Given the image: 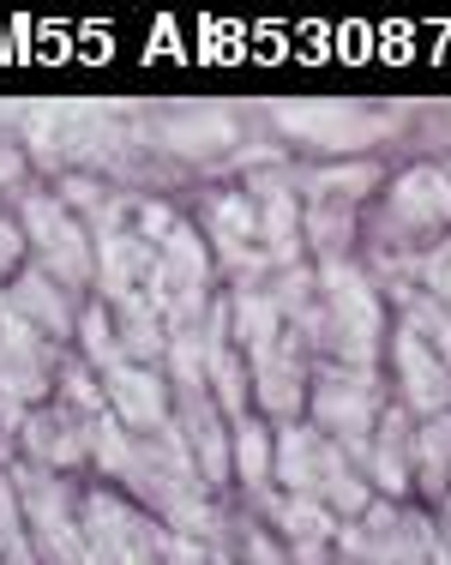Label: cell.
Masks as SVG:
<instances>
[{
	"label": "cell",
	"mask_w": 451,
	"mask_h": 565,
	"mask_svg": "<svg viewBox=\"0 0 451 565\" xmlns=\"http://www.w3.org/2000/svg\"><path fill=\"white\" fill-rule=\"evenodd\" d=\"M241 139V127H235L223 109L211 115H193V120H163L157 127V145L163 151H181V157H211V151H229V145Z\"/></svg>",
	"instance_id": "2e32d148"
},
{
	"label": "cell",
	"mask_w": 451,
	"mask_h": 565,
	"mask_svg": "<svg viewBox=\"0 0 451 565\" xmlns=\"http://www.w3.org/2000/svg\"><path fill=\"white\" fill-rule=\"evenodd\" d=\"M271 518H277V530L289 535V547H296L301 565H320L325 559V542L337 535V518H331L313 493H289V500H277Z\"/></svg>",
	"instance_id": "7c38bea8"
},
{
	"label": "cell",
	"mask_w": 451,
	"mask_h": 565,
	"mask_svg": "<svg viewBox=\"0 0 451 565\" xmlns=\"http://www.w3.org/2000/svg\"><path fill=\"white\" fill-rule=\"evenodd\" d=\"M0 554L12 565H31V530H24V505L12 476H0Z\"/></svg>",
	"instance_id": "cb8c5ba5"
},
{
	"label": "cell",
	"mask_w": 451,
	"mask_h": 565,
	"mask_svg": "<svg viewBox=\"0 0 451 565\" xmlns=\"http://www.w3.org/2000/svg\"><path fill=\"white\" fill-rule=\"evenodd\" d=\"M416 457L433 469V476L451 463V415H433V422L421 427V434H416Z\"/></svg>",
	"instance_id": "4316f807"
},
{
	"label": "cell",
	"mask_w": 451,
	"mask_h": 565,
	"mask_svg": "<svg viewBox=\"0 0 451 565\" xmlns=\"http://www.w3.org/2000/svg\"><path fill=\"white\" fill-rule=\"evenodd\" d=\"M19 253H24V228L0 217V271H7V265H19Z\"/></svg>",
	"instance_id": "f546056e"
},
{
	"label": "cell",
	"mask_w": 451,
	"mask_h": 565,
	"mask_svg": "<svg viewBox=\"0 0 451 565\" xmlns=\"http://www.w3.org/2000/svg\"><path fill=\"white\" fill-rule=\"evenodd\" d=\"M175 228H181V223H175V211H169V205H144V211H139V241H144V247H163Z\"/></svg>",
	"instance_id": "f1b7e54d"
},
{
	"label": "cell",
	"mask_w": 451,
	"mask_h": 565,
	"mask_svg": "<svg viewBox=\"0 0 451 565\" xmlns=\"http://www.w3.org/2000/svg\"><path fill=\"white\" fill-rule=\"evenodd\" d=\"M78 338H85L90 367H97V373H109V367H121V361H127L121 338H115V313H103V307H90V313L78 319Z\"/></svg>",
	"instance_id": "d4e9b609"
},
{
	"label": "cell",
	"mask_w": 451,
	"mask_h": 565,
	"mask_svg": "<svg viewBox=\"0 0 451 565\" xmlns=\"http://www.w3.org/2000/svg\"><path fill=\"white\" fill-rule=\"evenodd\" d=\"M24 241H36L43 247V271L55 277V282H85L90 277V265H97V253H90V241H85V228H78L73 217H66V205L61 199H43V193H31L24 199Z\"/></svg>",
	"instance_id": "3957f363"
},
{
	"label": "cell",
	"mask_w": 451,
	"mask_h": 565,
	"mask_svg": "<svg viewBox=\"0 0 451 565\" xmlns=\"http://www.w3.org/2000/svg\"><path fill=\"white\" fill-rule=\"evenodd\" d=\"M205 380H211V392H217V409H229L235 422H241L247 385H241V361H235L229 343H211V349H205Z\"/></svg>",
	"instance_id": "603a6c76"
},
{
	"label": "cell",
	"mask_w": 451,
	"mask_h": 565,
	"mask_svg": "<svg viewBox=\"0 0 451 565\" xmlns=\"http://www.w3.org/2000/svg\"><path fill=\"white\" fill-rule=\"evenodd\" d=\"M109 385V409L115 422L132 427V434H163L169 427V392H163V373H151L144 361H121V367L103 373Z\"/></svg>",
	"instance_id": "52a82bcc"
},
{
	"label": "cell",
	"mask_w": 451,
	"mask_h": 565,
	"mask_svg": "<svg viewBox=\"0 0 451 565\" xmlns=\"http://www.w3.org/2000/svg\"><path fill=\"white\" fill-rule=\"evenodd\" d=\"M12 313L19 319H31L43 338H66V331L78 326L73 313H66V289L49 271H19V282H12Z\"/></svg>",
	"instance_id": "9a60e30c"
},
{
	"label": "cell",
	"mask_w": 451,
	"mask_h": 565,
	"mask_svg": "<svg viewBox=\"0 0 451 565\" xmlns=\"http://www.w3.org/2000/svg\"><path fill=\"white\" fill-rule=\"evenodd\" d=\"M151 271H157V247H144L139 235H109V241L97 247V277H103V289H109L115 301L144 295Z\"/></svg>",
	"instance_id": "5bb4252c"
},
{
	"label": "cell",
	"mask_w": 451,
	"mask_h": 565,
	"mask_svg": "<svg viewBox=\"0 0 451 565\" xmlns=\"http://www.w3.org/2000/svg\"><path fill=\"white\" fill-rule=\"evenodd\" d=\"M421 282H428L433 301L451 307V241H445V247H433L428 259H421Z\"/></svg>",
	"instance_id": "83f0119b"
},
{
	"label": "cell",
	"mask_w": 451,
	"mask_h": 565,
	"mask_svg": "<svg viewBox=\"0 0 451 565\" xmlns=\"http://www.w3.org/2000/svg\"><path fill=\"white\" fill-rule=\"evenodd\" d=\"M229 463H235V476L247 481V488H265L271 481V463H277V439L265 434V427L254 422V415H241L235 422V446H229Z\"/></svg>",
	"instance_id": "d6986e66"
},
{
	"label": "cell",
	"mask_w": 451,
	"mask_h": 565,
	"mask_svg": "<svg viewBox=\"0 0 451 565\" xmlns=\"http://www.w3.org/2000/svg\"><path fill=\"white\" fill-rule=\"evenodd\" d=\"M296 355L301 349L289 331L265 349V355H254V392H259L265 409H277V415H296L301 392H308V361H296Z\"/></svg>",
	"instance_id": "8fae6325"
},
{
	"label": "cell",
	"mask_w": 451,
	"mask_h": 565,
	"mask_svg": "<svg viewBox=\"0 0 451 565\" xmlns=\"http://www.w3.org/2000/svg\"><path fill=\"white\" fill-rule=\"evenodd\" d=\"M90 434H97V422H90L85 409H55V415H31L24 422V451L36 457V463H49V469H73L78 457L90 451Z\"/></svg>",
	"instance_id": "30bf717a"
},
{
	"label": "cell",
	"mask_w": 451,
	"mask_h": 565,
	"mask_svg": "<svg viewBox=\"0 0 451 565\" xmlns=\"http://www.w3.org/2000/svg\"><path fill=\"white\" fill-rule=\"evenodd\" d=\"M391 361H397V385H404V403L416 415H451V367L433 355L416 331H397L391 338Z\"/></svg>",
	"instance_id": "8992f818"
},
{
	"label": "cell",
	"mask_w": 451,
	"mask_h": 565,
	"mask_svg": "<svg viewBox=\"0 0 451 565\" xmlns=\"http://www.w3.org/2000/svg\"><path fill=\"white\" fill-rule=\"evenodd\" d=\"M211 241H217L229 259H247V247L259 241V205L241 193H223L211 199Z\"/></svg>",
	"instance_id": "ac0fdd59"
},
{
	"label": "cell",
	"mask_w": 451,
	"mask_h": 565,
	"mask_svg": "<svg viewBox=\"0 0 451 565\" xmlns=\"http://www.w3.org/2000/svg\"><path fill=\"white\" fill-rule=\"evenodd\" d=\"M229 338L247 349V355H265L277 338H283V307H277V295H241V301L229 307Z\"/></svg>",
	"instance_id": "e0dca14e"
},
{
	"label": "cell",
	"mask_w": 451,
	"mask_h": 565,
	"mask_svg": "<svg viewBox=\"0 0 451 565\" xmlns=\"http://www.w3.org/2000/svg\"><path fill=\"white\" fill-rule=\"evenodd\" d=\"M404 331H416V338L451 367V313H445V301H433V295H404Z\"/></svg>",
	"instance_id": "44dd1931"
},
{
	"label": "cell",
	"mask_w": 451,
	"mask_h": 565,
	"mask_svg": "<svg viewBox=\"0 0 451 565\" xmlns=\"http://www.w3.org/2000/svg\"><path fill=\"white\" fill-rule=\"evenodd\" d=\"M271 476L283 481L289 493H320L331 488V481L350 476V463H343V451L331 446L325 434H313V427H283V439H277V463Z\"/></svg>",
	"instance_id": "5b68a950"
},
{
	"label": "cell",
	"mask_w": 451,
	"mask_h": 565,
	"mask_svg": "<svg viewBox=\"0 0 451 565\" xmlns=\"http://www.w3.org/2000/svg\"><path fill=\"white\" fill-rule=\"evenodd\" d=\"M374 181H379V169H374V163H343V169L313 174V181H308V193H337V199H355V193H367Z\"/></svg>",
	"instance_id": "484cf974"
},
{
	"label": "cell",
	"mask_w": 451,
	"mask_h": 565,
	"mask_svg": "<svg viewBox=\"0 0 451 565\" xmlns=\"http://www.w3.org/2000/svg\"><path fill=\"white\" fill-rule=\"evenodd\" d=\"M181 439H187V451H193V463H198V476H211V481H223L229 476V427H223V415H217V403L205 397V385L198 392H187V409H181Z\"/></svg>",
	"instance_id": "9c48e42d"
},
{
	"label": "cell",
	"mask_w": 451,
	"mask_h": 565,
	"mask_svg": "<svg viewBox=\"0 0 451 565\" xmlns=\"http://www.w3.org/2000/svg\"><path fill=\"white\" fill-rule=\"evenodd\" d=\"M391 211H397V223H409V228L451 223V174L445 169H409L404 181L391 186Z\"/></svg>",
	"instance_id": "4fadbf2b"
},
{
	"label": "cell",
	"mask_w": 451,
	"mask_h": 565,
	"mask_svg": "<svg viewBox=\"0 0 451 565\" xmlns=\"http://www.w3.org/2000/svg\"><path fill=\"white\" fill-rule=\"evenodd\" d=\"M121 349L132 355H163V313L151 307V295H132L121 301Z\"/></svg>",
	"instance_id": "7402d4cb"
},
{
	"label": "cell",
	"mask_w": 451,
	"mask_h": 565,
	"mask_svg": "<svg viewBox=\"0 0 451 565\" xmlns=\"http://www.w3.org/2000/svg\"><path fill=\"white\" fill-rule=\"evenodd\" d=\"M0 319H7V301H0Z\"/></svg>",
	"instance_id": "1f68e13d"
},
{
	"label": "cell",
	"mask_w": 451,
	"mask_h": 565,
	"mask_svg": "<svg viewBox=\"0 0 451 565\" xmlns=\"http://www.w3.org/2000/svg\"><path fill=\"white\" fill-rule=\"evenodd\" d=\"M12 169H19V157H12V151H0V181H12Z\"/></svg>",
	"instance_id": "4dcf8cb0"
},
{
	"label": "cell",
	"mask_w": 451,
	"mask_h": 565,
	"mask_svg": "<svg viewBox=\"0 0 451 565\" xmlns=\"http://www.w3.org/2000/svg\"><path fill=\"white\" fill-rule=\"evenodd\" d=\"M320 282L331 295L325 326L337 331L343 355H350L355 367H367V361H374V343H379V301H374V289H367V277L355 271V265H325Z\"/></svg>",
	"instance_id": "7a4b0ae2"
},
{
	"label": "cell",
	"mask_w": 451,
	"mask_h": 565,
	"mask_svg": "<svg viewBox=\"0 0 451 565\" xmlns=\"http://www.w3.org/2000/svg\"><path fill=\"white\" fill-rule=\"evenodd\" d=\"M313 409H320V427L343 439V451L367 446L379 427V409H374V392H367V380H337V373H325L320 385H313Z\"/></svg>",
	"instance_id": "ba28073f"
},
{
	"label": "cell",
	"mask_w": 451,
	"mask_h": 565,
	"mask_svg": "<svg viewBox=\"0 0 451 565\" xmlns=\"http://www.w3.org/2000/svg\"><path fill=\"white\" fill-rule=\"evenodd\" d=\"M271 115L283 132L325 145V151H362V145H379L391 132V120H379L374 109H355V103H271Z\"/></svg>",
	"instance_id": "6da1fadb"
},
{
	"label": "cell",
	"mask_w": 451,
	"mask_h": 565,
	"mask_svg": "<svg viewBox=\"0 0 451 565\" xmlns=\"http://www.w3.org/2000/svg\"><path fill=\"white\" fill-rule=\"evenodd\" d=\"M19 481V505H24V523H31L36 547L49 554V565H85V530L73 523L66 511V488L55 476H12Z\"/></svg>",
	"instance_id": "277c9868"
},
{
	"label": "cell",
	"mask_w": 451,
	"mask_h": 565,
	"mask_svg": "<svg viewBox=\"0 0 451 565\" xmlns=\"http://www.w3.org/2000/svg\"><path fill=\"white\" fill-rule=\"evenodd\" d=\"M254 205H259V241H271V253H296V199L283 186H254Z\"/></svg>",
	"instance_id": "ffe728a7"
}]
</instances>
